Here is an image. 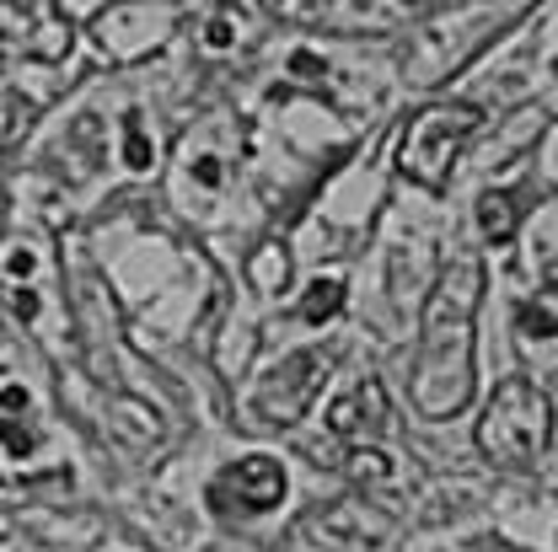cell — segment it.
<instances>
[{"label":"cell","instance_id":"17","mask_svg":"<svg viewBox=\"0 0 558 552\" xmlns=\"http://www.w3.org/2000/svg\"><path fill=\"white\" fill-rule=\"evenodd\" d=\"M231 27H236V11H215V22H209V38H205L209 49H215V54L236 44V38H231Z\"/></svg>","mask_w":558,"mask_h":552},{"label":"cell","instance_id":"15","mask_svg":"<svg viewBox=\"0 0 558 552\" xmlns=\"http://www.w3.org/2000/svg\"><path fill=\"white\" fill-rule=\"evenodd\" d=\"M515 328H521V339L548 344V339H558V311L548 300H526V306H515Z\"/></svg>","mask_w":558,"mask_h":552},{"label":"cell","instance_id":"5","mask_svg":"<svg viewBox=\"0 0 558 552\" xmlns=\"http://www.w3.org/2000/svg\"><path fill=\"white\" fill-rule=\"evenodd\" d=\"M387 531H392V515H381L371 499H339L295 520L290 552H371Z\"/></svg>","mask_w":558,"mask_h":552},{"label":"cell","instance_id":"3","mask_svg":"<svg viewBox=\"0 0 558 552\" xmlns=\"http://www.w3.org/2000/svg\"><path fill=\"white\" fill-rule=\"evenodd\" d=\"M484 113L473 102H429L409 119V130L398 139V172L424 188V194H446L451 172L468 150V139L478 135Z\"/></svg>","mask_w":558,"mask_h":552},{"label":"cell","instance_id":"18","mask_svg":"<svg viewBox=\"0 0 558 552\" xmlns=\"http://www.w3.org/2000/svg\"><path fill=\"white\" fill-rule=\"evenodd\" d=\"M11 311H16L22 322H33V317H38V300H33L27 290H16V295H11Z\"/></svg>","mask_w":558,"mask_h":552},{"label":"cell","instance_id":"12","mask_svg":"<svg viewBox=\"0 0 558 552\" xmlns=\"http://www.w3.org/2000/svg\"><path fill=\"white\" fill-rule=\"evenodd\" d=\"M247 284L258 295H284L290 290V253H284V242H264L258 253H247Z\"/></svg>","mask_w":558,"mask_h":552},{"label":"cell","instance_id":"1","mask_svg":"<svg viewBox=\"0 0 558 552\" xmlns=\"http://www.w3.org/2000/svg\"><path fill=\"white\" fill-rule=\"evenodd\" d=\"M478 300H484V258L478 253H451L424 300V328H418L414 359V408L424 418H457L473 403V328H478Z\"/></svg>","mask_w":558,"mask_h":552},{"label":"cell","instance_id":"4","mask_svg":"<svg viewBox=\"0 0 558 552\" xmlns=\"http://www.w3.org/2000/svg\"><path fill=\"white\" fill-rule=\"evenodd\" d=\"M339 365V348H295V354H284L279 365L264 370V381L253 387V414L264 418L269 429H290V424H301V418L312 414V403H317V392H323V381H328V370Z\"/></svg>","mask_w":558,"mask_h":552},{"label":"cell","instance_id":"10","mask_svg":"<svg viewBox=\"0 0 558 552\" xmlns=\"http://www.w3.org/2000/svg\"><path fill=\"white\" fill-rule=\"evenodd\" d=\"M521 194L515 188H488L484 199H478V236H484L488 247H510L515 242V231H521Z\"/></svg>","mask_w":558,"mask_h":552},{"label":"cell","instance_id":"19","mask_svg":"<svg viewBox=\"0 0 558 552\" xmlns=\"http://www.w3.org/2000/svg\"><path fill=\"white\" fill-rule=\"evenodd\" d=\"M16 552H44V548H16Z\"/></svg>","mask_w":558,"mask_h":552},{"label":"cell","instance_id":"9","mask_svg":"<svg viewBox=\"0 0 558 552\" xmlns=\"http://www.w3.org/2000/svg\"><path fill=\"white\" fill-rule=\"evenodd\" d=\"M387 414H392L387 387L365 376V381H354V387H349L344 397H333V403H328V434L365 445V440H376V434L387 429Z\"/></svg>","mask_w":558,"mask_h":552},{"label":"cell","instance_id":"11","mask_svg":"<svg viewBox=\"0 0 558 552\" xmlns=\"http://www.w3.org/2000/svg\"><path fill=\"white\" fill-rule=\"evenodd\" d=\"M344 473L365 488V493H398V488H403V473H398L381 451H371V445H354V451H349Z\"/></svg>","mask_w":558,"mask_h":552},{"label":"cell","instance_id":"7","mask_svg":"<svg viewBox=\"0 0 558 552\" xmlns=\"http://www.w3.org/2000/svg\"><path fill=\"white\" fill-rule=\"evenodd\" d=\"M172 22H178V5H108V11H92V38L108 60L130 65L172 33Z\"/></svg>","mask_w":558,"mask_h":552},{"label":"cell","instance_id":"13","mask_svg":"<svg viewBox=\"0 0 558 552\" xmlns=\"http://www.w3.org/2000/svg\"><path fill=\"white\" fill-rule=\"evenodd\" d=\"M22 403H27L22 387H5V392H0V445H5L11 456H33V451H38V429H27L22 418L11 414V408H22Z\"/></svg>","mask_w":558,"mask_h":552},{"label":"cell","instance_id":"8","mask_svg":"<svg viewBox=\"0 0 558 552\" xmlns=\"http://www.w3.org/2000/svg\"><path fill=\"white\" fill-rule=\"evenodd\" d=\"M0 38L27 54V60H65L70 44H75V27H70V11L54 0H22V5H0Z\"/></svg>","mask_w":558,"mask_h":552},{"label":"cell","instance_id":"16","mask_svg":"<svg viewBox=\"0 0 558 552\" xmlns=\"http://www.w3.org/2000/svg\"><path fill=\"white\" fill-rule=\"evenodd\" d=\"M124 156H130L135 172H150V145L140 135V119H124Z\"/></svg>","mask_w":558,"mask_h":552},{"label":"cell","instance_id":"2","mask_svg":"<svg viewBox=\"0 0 558 552\" xmlns=\"http://www.w3.org/2000/svg\"><path fill=\"white\" fill-rule=\"evenodd\" d=\"M548 440H554V403H548V392L537 381H526V376L499 381L484 418H478V451L494 467L521 473V467L543 462Z\"/></svg>","mask_w":558,"mask_h":552},{"label":"cell","instance_id":"14","mask_svg":"<svg viewBox=\"0 0 558 552\" xmlns=\"http://www.w3.org/2000/svg\"><path fill=\"white\" fill-rule=\"evenodd\" d=\"M344 311V279H312V290L301 295V322L323 328Z\"/></svg>","mask_w":558,"mask_h":552},{"label":"cell","instance_id":"6","mask_svg":"<svg viewBox=\"0 0 558 552\" xmlns=\"http://www.w3.org/2000/svg\"><path fill=\"white\" fill-rule=\"evenodd\" d=\"M284 462L275 456H242V462H231V467H220L215 478H209V510L215 515H242V520H253V515H269L284 504Z\"/></svg>","mask_w":558,"mask_h":552}]
</instances>
